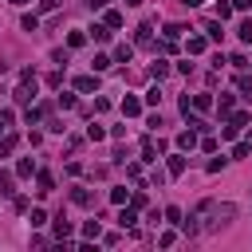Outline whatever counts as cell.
I'll use <instances>...</instances> for the list:
<instances>
[{
    "mask_svg": "<svg viewBox=\"0 0 252 252\" xmlns=\"http://www.w3.org/2000/svg\"><path fill=\"white\" fill-rule=\"evenodd\" d=\"M209 213H213V220H205V233H220V229H229L233 220H236V205L233 201H225V205H209Z\"/></svg>",
    "mask_w": 252,
    "mask_h": 252,
    "instance_id": "cell-1",
    "label": "cell"
},
{
    "mask_svg": "<svg viewBox=\"0 0 252 252\" xmlns=\"http://www.w3.org/2000/svg\"><path fill=\"white\" fill-rule=\"evenodd\" d=\"M12 99H16L20 107H28L32 99H36V79H28V83H20V87H16V94H12Z\"/></svg>",
    "mask_w": 252,
    "mask_h": 252,
    "instance_id": "cell-2",
    "label": "cell"
},
{
    "mask_svg": "<svg viewBox=\"0 0 252 252\" xmlns=\"http://www.w3.org/2000/svg\"><path fill=\"white\" fill-rule=\"evenodd\" d=\"M94 87H99V79H94V75H79V79H75V91H83V94H91Z\"/></svg>",
    "mask_w": 252,
    "mask_h": 252,
    "instance_id": "cell-3",
    "label": "cell"
},
{
    "mask_svg": "<svg viewBox=\"0 0 252 252\" xmlns=\"http://www.w3.org/2000/svg\"><path fill=\"white\" fill-rule=\"evenodd\" d=\"M114 59H118V63H130V59H134V44H118V47H114Z\"/></svg>",
    "mask_w": 252,
    "mask_h": 252,
    "instance_id": "cell-4",
    "label": "cell"
},
{
    "mask_svg": "<svg viewBox=\"0 0 252 252\" xmlns=\"http://www.w3.org/2000/svg\"><path fill=\"white\" fill-rule=\"evenodd\" d=\"M91 40H94V44H107V40H110V28H107V24H94V28H91Z\"/></svg>",
    "mask_w": 252,
    "mask_h": 252,
    "instance_id": "cell-5",
    "label": "cell"
},
{
    "mask_svg": "<svg viewBox=\"0 0 252 252\" xmlns=\"http://www.w3.org/2000/svg\"><path fill=\"white\" fill-rule=\"evenodd\" d=\"M150 75H154V79H166V75H170V63H166V59H154V63H150Z\"/></svg>",
    "mask_w": 252,
    "mask_h": 252,
    "instance_id": "cell-6",
    "label": "cell"
},
{
    "mask_svg": "<svg viewBox=\"0 0 252 252\" xmlns=\"http://www.w3.org/2000/svg\"><path fill=\"white\" fill-rule=\"evenodd\" d=\"M118 225H122V229H134V225H138V217H134V205L118 213Z\"/></svg>",
    "mask_w": 252,
    "mask_h": 252,
    "instance_id": "cell-7",
    "label": "cell"
},
{
    "mask_svg": "<svg viewBox=\"0 0 252 252\" xmlns=\"http://www.w3.org/2000/svg\"><path fill=\"white\" fill-rule=\"evenodd\" d=\"M55 236H59V240H63V236H71V220L63 217V213L55 217Z\"/></svg>",
    "mask_w": 252,
    "mask_h": 252,
    "instance_id": "cell-8",
    "label": "cell"
},
{
    "mask_svg": "<svg viewBox=\"0 0 252 252\" xmlns=\"http://www.w3.org/2000/svg\"><path fill=\"white\" fill-rule=\"evenodd\" d=\"M122 114H126V118L142 114V103H138V99H122Z\"/></svg>",
    "mask_w": 252,
    "mask_h": 252,
    "instance_id": "cell-9",
    "label": "cell"
},
{
    "mask_svg": "<svg viewBox=\"0 0 252 252\" xmlns=\"http://www.w3.org/2000/svg\"><path fill=\"white\" fill-rule=\"evenodd\" d=\"M177 146H181V150H193V146H197V130H185V134H177Z\"/></svg>",
    "mask_w": 252,
    "mask_h": 252,
    "instance_id": "cell-10",
    "label": "cell"
},
{
    "mask_svg": "<svg viewBox=\"0 0 252 252\" xmlns=\"http://www.w3.org/2000/svg\"><path fill=\"white\" fill-rule=\"evenodd\" d=\"M71 201H75V205H91V189L75 185V189H71Z\"/></svg>",
    "mask_w": 252,
    "mask_h": 252,
    "instance_id": "cell-11",
    "label": "cell"
},
{
    "mask_svg": "<svg viewBox=\"0 0 252 252\" xmlns=\"http://www.w3.org/2000/svg\"><path fill=\"white\" fill-rule=\"evenodd\" d=\"M181 173H185V158L173 154V158H170V177H181Z\"/></svg>",
    "mask_w": 252,
    "mask_h": 252,
    "instance_id": "cell-12",
    "label": "cell"
},
{
    "mask_svg": "<svg viewBox=\"0 0 252 252\" xmlns=\"http://www.w3.org/2000/svg\"><path fill=\"white\" fill-rule=\"evenodd\" d=\"M51 189H55V177H51V173H40V189H36V193H40V197H47Z\"/></svg>",
    "mask_w": 252,
    "mask_h": 252,
    "instance_id": "cell-13",
    "label": "cell"
},
{
    "mask_svg": "<svg viewBox=\"0 0 252 252\" xmlns=\"http://www.w3.org/2000/svg\"><path fill=\"white\" fill-rule=\"evenodd\" d=\"M217 110H220V118H229V114H233V94H220V99H217Z\"/></svg>",
    "mask_w": 252,
    "mask_h": 252,
    "instance_id": "cell-14",
    "label": "cell"
},
{
    "mask_svg": "<svg viewBox=\"0 0 252 252\" xmlns=\"http://www.w3.org/2000/svg\"><path fill=\"white\" fill-rule=\"evenodd\" d=\"M16 150V134H4V138H0V158H8Z\"/></svg>",
    "mask_w": 252,
    "mask_h": 252,
    "instance_id": "cell-15",
    "label": "cell"
},
{
    "mask_svg": "<svg viewBox=\"0 0 252 252\" xmlns=\"http://www.w3.org/2000/svg\"><path fill=\"white\" fill-rule=\"evenodd\" d=\"M12 185H16V181H12V173H8V170H0V193L8 197V193H12Z\"/></svg>",
    "mask_w": 252,
    "mask_h": 252,
    "instance_id": "cell-16",
    "label": "cell"
},
{
    "mask_svg": "<svg viewBox=\"0 0 252 252\" xmlns=\"http://www.w3.org/2000/svg\"><path fill=\"white\" fill-rule=\"evenodd\" d=\"M134 44H142V47H150V24H142V28L134 32Z\"/></svg>",
    "mask_w": 252,
    "mask_h": 252,
    "instance_id": "cell-17",
    "label": "cell"
},
{
    "mask_svg": "<svg viewBox=\"0 0 252 252\" xmlns=\"http://www.w3.org/2000/svg\"><path fill=\"white\" fill-rule=\"evenodd\" d=\"M236 91L244 94V99H252V79H248V75H240V79H236Z\"/></svg>",
    "mask_w": 252,
    "mask_h": 252,
    "instance_id": "cell-18",
    "label": "cell"
},
{
    "mask_svg": "<svg viewBox=\"0 0 252 252\" xmlns=\"http://www.w3.org/2000/svg\"><path fill=\"white\" fill-rule=\"evenodd\" d=\"M103 233V225H99V220H87V225H83V236L91 240V236H99Z\"/></svg>",
    "mask_w": 252,
    "mask_h": 252,
    "instance_id": "cell-19",
    "label": "cell"
},
{
    "mask_svg": "<svg viewBox=\"0 0 252 252\" xmlns=\"http://www.w3.org/2000/svg\"><path fill=\"white\" fill-rule=\"evenodd\" d=\"M20 24H24V32H36V28H40V16H36V12H28Z\"/></svg>",
    "mask_w": 252,
    "mask_h": 252,
    "instance_id": "cell-20",
    "label": "cell"
},
{
    "mask_svg": "<svg viewBox=\"0 0 252 252\" xmlns=\"http://www.w3.org/2000/svg\"><path fill=\"white\" fill-rule=\"evenodd\" d=\"M185 47H189V55H201V51H205V40H201V36H193Z\"/></svg>",
    "mask_w": 252,
    "mask_h": 252,
    "instance_id": "cell-21",
    "label": "cell"
},
{
    "mask_svg": "<svg viewBox=\"0 0 252 252\" xmlns=\"http://www.w3.org/2000/svg\"><path fill=\"white\" fill-rule=\"evenodd\" d=\"M236 36H240V40H244V44H252V20H244V24H240V28H236Z\"/></svg>",
    "mask_w": 252,
    "mask_h": 252,
    "instance_id": "cell-22",
    "label": "cell"
},
{
    "mask_svg": "<svg viewBox=\"0 0 252 252\" xmlns=\"http://www.w3.org/2000/svg\"><path fill=\"white\" fill-rule=\"evenodd\" d=\"M103 24H107L110 32H114V28H122V12H107V20H103Z\"/></svg>",
    "mask_w": 252,
    "mask_h": 252,
    "instance_id": "cell-23",
    "label": "cell"
},
{
    "mask_svg": "<svg viewBox=\"0 0 252 252\" xmlns=\"http://www.w3.org/2000/svg\"><path fill=\"white\" fill-rule=\"evenodd\" d=\"M233 16V4H225V0H217V20H229Z\"/></svg>",
    "mask_w": 252,
    "mask_h": 252,
    "instance_id": "cell-24",
    "label": "cell"
},
{
    "mask_svg": "<svg viewBox=\"0 0 252 252\" xmlns=\"http://www.w3.org/2000/svg\"><path fill=\"white\" fill-rule=\"evenodd\" d=\"M110 201H114V205H126V201H130V193H126V189H110Z\"/></svg>",
    "mask_w": 252,
    "mask_h": 252,
    "instance_id": "cell-25",
    "label": "cell"
},
{
    "mask_svg": "<svg viewBox=\"0 0 252 252\" xmlns=\"http://www.w3.org/2000/svg\"><path fill=\"white\" fill-rule=\"evenodd\" d=\"M83 44H87L83 32H71V36H67V47H83Z\"/></svg>",
    "mask_w": 252,
    "mask_h": 252,
    "instance_id": "cell-26",
    "label": "cell"
},
{
    "mask_svg": "<svg viewBox=\"0 0 252 252\" xmlns=\"http://www.w3.org/2000/svg\"><path fill=\"white\" fill-rule=\"evenodd\" d=\"M91 67H94V71H107V67H110V55H94Z\"/></svg>",
    "mask_w": 252,
    "mask_h": 252,
    "instance_id": "cell-27",
    "label": "cell"
},
{
    "mask_svg": "<svg viewBox=\"0 0 252 252\" xmlns=\"http://www.w3.org/2000/svg\"><path fill=\"white\" fill-rule=\"evenodd\" d=\"M229 122H233V126H236V130H240V126H248V122H252V114H244V110H240V114H233Z\"/></svg>",
    "mask_w": 252,
    "mask_h": 252,
    "instance_id": "cell-28",
    "label": "cell"
},
{
    "mask_svg": "<svg viewBox=\"0 0 252 252\" xmlns=\"http://www.w3.org/2000/svg\"><path fill=\"white\" fill-rule=\"evenodd\" d=\"M32 225H36V229L47 225V213H44V209H32Z\"/></svg>",
    "mask_w": 252,
    "mask_h": 252,
    "instance_id": "cell-29",
    "label": "cell"
},
{
    "mask_svg": "<svg viewBox=\"0 0 252 252\" xmlns=\"http://www.w3.org/2000/svg\"><path fill=\"white\" fill-rule=\"evenodd\" d=\"M205 32H209V40H220V36H225V32H220V24L213 20V24H205Z\"/></svg>",
    "mask_w": 252,
    "mask_h": 252,
    "instance_id": "cell-30",
    "label": "cell"
},
{
    "mask_svg": "<svg viewBox=\"0 0 252 252\" xmlns=\"http://www.w3.org/2000/svg\"><path fill=\"white\" fill-rule=\"evenodd\" d=\"M181 32H185L181 24H166V40H177V36H181Z\"/></svg>",
    "mask_w": 252,
    "mask_h": 252,
    "instance_id": "cell-31",
    "label": "cell"
},
{
    "mask_svg": "<svg viewBox=\"0 0 252 252\" xmlns=\"http://www.w3.org/2000/svg\"><path fill=\"white\" fill-rule=\"evenodd\" d=\"M32 170H36V166H32V162H28V158H24V162L16 166V173H20V177H32Z\"/></svg>",
    "mask_w": 252,
    "mask_h": 252,
    "instance_id": "cell-32",
    "label": "cell"
},
{
    "mask_svg": "<svg viewBox=\"0 0 252 252\" xmlns=\"http://www.w3.org/2000/svg\"><path fill=\"white\" fill-rule=\"evenodd\" d=\"M87 138H91V142H99V138H103V126H94V122H91V126H87Z\"/></svg>",
    "mask_w": 252,
    "mask_h": 252,
    "instance_id": "cell-33",
    "label": "cell"
},
{
    "mask_svg": "<svg viewBox=\"0 0 252 252\" xmlns=\"http://www.w3.org/2000/svg\"><path fill=\"white\" fill-rule=\"evenodd\" d=\"M248 154H252V146H248V142H240V146H233V158H248Z\"/></svg>",
    "mask_w": 252,
    "mask_h": 252,
    "instance_id": "cell-34",
    "label": "cell"
},
{
    "mask_svg": "<svg viewBox=\"0 0 252 252\" xmlns=\"http://www.w3.org/2000/svg\"><path fill=\"white\" fill-rule=\"evenodd\" d=\"M158 99H162V91H158V87H150V91H146V103H150V107H158Z\"/></svg>",
    "mask_w": 252,
    "mask_h": 252,
    "instance_id": "cell-35",
    "label": "cell"
},
{
    "mask_svg": "<svg viewBox=\"0 0 252 252\" xmlns=\"http://www.w3.org/2000/svg\"><path fill=\"white\" fill-rule=\"evenodd\" d=\"M233 8H236V12H248V8H252V0H233Z\"/></svg>",
    "mask_w": 252,
    "mask_h": 252,
    "instance_id": "cell-36",
    "label": "cell"
},
{
    "mask_svg": "<svg viewBox=\"0 0 252 252\" xmlns=\"http://www.w3.org/2000/svg\"><path fill=\"white\" fill-rule=\"evenodd\" d=\"M87 4H91V8H103V4H107V0H87Z\"/></svg>",
    "mask_w": 252,
    "mask_h": 252,
    "instance_id": "cell-37",
    "label": "cell"
},
{
    "mask_svg": "<svg viewBox=\"0 0 252 252\" xmlns=\"http://www.w3.org/2000/svg\"><path fill=\"white\" fill-rule=\"evenodd\" d=\"M181 4H185V8H197V4H201V0H181Z\"/></svg>",
    "mask_w": 252,
    "mask_h": 252,
    "instance_id": "cell-38",
    "label": "cell"
},
{
    "mask_svg": "<svg viewBox=\"0 0 252 252\" xmlns=\"http://www.w3.org/2000/svg\"><path fill=\"white\" fill-rule=\"evenodd\" d=\"M244 142H248V146H252V126H248V138H244Z\"/></svg>",
    "mask_w": 252,
    "mask_h": 252,
    "instance_id": "cell-39",
    "label": "cell"
},
{
    "mask_svg": "<svg viewBox=\"0 0 252 252\" xmlns=\"http://www.w3.org/2000/svg\"><path fill=\"white\" fill-rule=\"evenodd\" d=\"M12 4H28V0H12Z\"/></svg>",
    "mask_w": 252,
    "mask_h": 252,
    "instance_id": "cell-40",
    "label": "cell"
}]
</instances>
